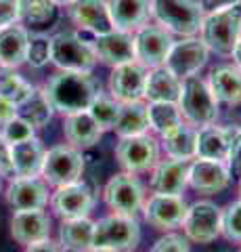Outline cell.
<instances>
[{
  "instance_id": "8d00e7d4",
  "label": "cell",
  "mask_w": 241,
  "mask_h": 252,
  "mask_svg": "<svg viewBox=\"0 0 241 252\" xmlns=\"http://www.w3.org/2000/svg\"><path fill=\"white\" fill-rule=\"evenodd\" d=\"M49 61H51V38L44 36V34L29 36L26 63H29V65L36 67V69H40Z\"/></svg>"
},
{
  "instance_id": "9a60e30c",
  "label": "cell",
  "mask_w": 241,
  "mask_h": 252,
  "mask_svg": "<svg viewBox=\"0 0 241 252\" xmlns=\"http://www.w3.org/2000/svg\"><path fill=\"white\" fill-rule=\"evenodd\" d=\"M189 187L201 195H216L227 191L233 183L227 162L193 158L189 162Z\"/></svg>"
},
{
  "instance_id": "d6a6232c",
  "label": "cell",
  "mask_w": 241,
  "mask_h": 252,
  "mask_svg": "<svg viewBox=\"0 0 241 252\" xmlns=\"http://www.w3.org/2000/svg\"><path fill=\"white\" fill-rule=\"evenodd\" d=\"M17 114L21 118H26L36 130H40V128H44V126H49L53 116H55V109H53L51 101L46 99L44 91L36 89L32 97H29L27 101H23V103L17 107Z\"/></svg>"
},
{
  "instance_id": "e575fe53",
  "label": "cell",
  "mask_w": 241,
  "mask_h": 252,
  "mask_svg": "<svg viewBox=\"0 0 241 252\" xmlns=\"http://www.w3.org/2000/svg\"><path fill=\"white\" fill-rule=\"evenodd\" d=\"M120 107H122L120 101H115L109 93L101 91L97 97L92 99V103L88 105L86 112L92 116V120L99 124V128L107 132V130H113V124L120 116Z\"/></svg>"
},
{
  "instance_id": "7402d4cb",
  "label": "cell",
  "mask_w": 241,
  "mask_h": 252,
  "mask_svg": "<svg viewBox=\"0 0 241 252\" xmlns=\"http://www.w3.org/2000/svg\"><path fill=\"white\" fill-rule=\"evenodd\" d=\"M105 132L99 128V124L92 120V116L82 109V112H74L63 116V137L69 145L78 149H90L99 145V141L103 139Z\"/></svg>"
},
{
  "instance_id": "ba28073f",
  "label": "cell",
  "mask_w": 241,
  "mask_h": 252,
  "mask_svg": "<svg viewBox=\"0 0 241 252\" xmlns=\"http://www.w3.org/2000/svg\"><path fill=\"white\" fill-rule=\"evenodd\" d=\"M113 154L124 172L145 175V172H149L161 160V145L155 135L145 132V135L118 139Z\"/></svg>"
},
{
  "instance_id": "bcb514c9",
  "label": "cell",
  "mask_w": 241,
  "mask_h": 252,
  "mask_svg": "<svg viewBox=\"0 0 241 252\" xmlns=\"http://www.w3.org/2000/svg\"><path fill=\"white\" fill-rule=\"evenodd\" d=\"M23 252H63V248L59 246V242L46 238L42 242L29 244V246H26V250H23Z\"/></svg>"
},
{
  "instance_id": "681fc988",
  "label": "cell",
  "mask_w": 241,
  "mask_h": 252,
  "mask_svg": "<svg viewBox=\"0 0 241 252\" xmlns=\"http://www.w3.org/2000/svg\"><path fill=\"white\" fill-rule=\"evenodd\" d=\"M86 252H113V250H107V248H90Z\"/></svg>"
},
{
  "instance_id": "f546056e",
  "label": "cell",
  "mask_w": 241,
  "mask_h": 252,
  "mask_svg": "<svg viewBox=\"0 0 241 252\" xmlns=\"http://www.w3.org/2000/svg\"><path fill=\"white\" fill-rule=\"evenodd\" d=\"M161 152L174 160H193L197 156V128L183 122L176 130L166 137H160Z\"/></svg>"
},
{
  "instance_id": "ac0fdd59",
  "label": "cell",
  "mask_w": 241,
  "mask_h": 252,
  "mask_svg": "<svg viewBox=\"0 0 241 252\" xmlns=\"http://www.w3.org/2000/svg\"><path fill=\"white\" fill-rule=\"evenodd\" d=\"M189 162L191 160H174L161 158L149 170V189L151 193L166 195H183L189 187Z\"/></svg>"
},
{
  "instance_id": "836d02e7",
  "label": "cell",
  "mask_w": 241,
  "mask_h": 252,
  "mask_svg": "<svg viewBox=\"0 0 241 252\" xmlns=\"http://www.w3.org/2000/svg\"><path fill=\"white\" fill-rule=\"evenodd\" d=\"M57 17V4L53 0H19V21L26 26H51Z\"/></svg>"
},
{
  "instance_id": "83f0119b",
  "label": "cell",
  "mask_w": 241,
  "mask_h": 252,
  "mask_svg": "<svg viewBox=\"0 0 241 252\" xmlns=\"http://www.w3.org/2000/svg\"><path fill=\"white\" fill-rule=\"evenodd\" d=\"M181 86L183 80L174 76L166 65L153 67L147 74L143 101H147V103H153V101H172V103H176L178 94H181Z\"/></svg>"
},
{
  "instance_id": "ab89813d",
  "label": "cell",
  "mask_w": 241,
  "mask_h": 252,
  "mask_svg": "<svg viewBox=\"0 0 241 252\" xmlns=\"http://www.w3.org/2000/svg\"><path fill=\"white\" fill-rule=\"evenodd\" d=\"M151 252H191V242L185 233L166 231V235H161L151 246Z\"/></svg>"
},
{
  "instance_id": "2e32d148",
  "label": "cell",
  "mask_w": 241,
  "mask_h": 252,
  "mask_svg": "<svg viewBox=\"0 0 241 252\" xmlns=\"http://www.w3.org/2000/svg\"><path fill=\"white\" fill-rule=\"evenodd\" d=\"M147 74H149V67H145L136 59L122 63V65H115L109 74V82H107L109 94L115 101H120V103L143 101Z\"/></svg>"
},
{
  "instance_id": "d6986e66",
  "label": "cell",
  "mask_w": 241,
  "mask_h": 252,
  "mask_svg": "<svg viewBox=\"0 0 241 252\" xmlns=\"http://www.w3.org/2000/svg\"><path fill=\"white\" fill-rule=\"evenodd\" d=\"M53 233V219L42 210H15L11 217V235L13 240L21 244L23 248L29 244L42 242L51 238Z\"/></svg>"
},
{
  "instance_id": "4fadbf2b",
  "label": "cell",
  "mask_w": 241,
  "mask_h": 252,
  "mask_svg": "<svg viewBox=\"0 0 241 252\" xmlns=\"http://www.w3.org/2000/svg\"><path fill=\"white\" fill-rule=\"evenodd\" d=\"M208 59H210V49L206 46V42L201 38L189 36V38H181V40L172 44L164 65L174 76L185 80L189 76H197L199 69L206 67Z\"/></svg>"
},
{
  "instance_id": "4316f807",
  "label": "cell",
  "mask_w": 241,
  "mask_h": 252,
  "mask_svg": "<svg viewBox=\"0 0 241 252\" xmlns=\"http://www.w3.org/2000/svg\"><path fill=\"white\" fill-rule=\"evenodd\" d=\"M107 6L115 30L134 32L151 17V0H109Z\"/></svg>"
},
{
  "instance_id": "f1b7e54d",
  "label": "cell",
  "mask_w": 241,
  "mask_h": 252,
  "mask_svg": "<svg viewBox=\"0 0 241 252\" xmlns=\"http://www.w3.org/2000/svg\"><path fill=\"white\" fill-rule=\"evenodd\" d=\"M92 233H95V220L90 217L61 220L57 242L63 252H86L92 248Z\"/></svg>"
},
{
  "instance_id": "f35d334b",
  "label": "cell",
  "mask_w": 241,
  "mask_h": 252,
  "mask_svg": "<svg viewBox=\"0 0 241 252\" xmlns=\"http://www.w3.org/2000/svg\"><path fill=\"white\" fill-rule=\"evenodd\" d=\"M0 132H2V137L9 141V143H21V141L26 139H32L36 137V128L32 124H29L26 118H21L19 114L13 118V120H9L6 124L0 126Z\"/></svg>"
},
{
  "instance_id": "f6af8a7d",
  "label": "cell",
  "mask_w": 241,
  "mask_h": 252,
  "mask_svg": "<svg viewBox=\"0 0 241 252\" xmlns=\"http://www.w3.org/2000/svg\"><path fill=\"white\" fill-rule=\"evenodd\" d=\"M15 116H17V105H15L9 97L0 94V126L6 124L9 120H13Z\"/></svg>"
},
{
  "instance_id": "d4e9b609",
  "label": "cell",
  "mask_w": 241,
  "mask_h": 252,
  "mask_svg": "<svg viewBox=\"0 0 241 252\" xmlns=\"http://www.w3.org/2000/svg\"><path fill=\"white\" fill-rule=\"evenodd\" d=\"M206 82L218 103H224V105L241 103V69L235 63L214 67Z\"/></svg>"
},
{
  "instance_id": "ee69618b",
  "label": "cell",
  "mask_w": 241,
  "mask_h": 252,
  "mask_svg": "<svg viewBox=\"0 0 241 252\" xmlns=\"http://www.w3.org/2000/svg\"><path fill=\"white\" fill-rule=\"evenodd\" d=\"M241 0H199V9L204 15H208V13H216V11L229 9V6H235Z\"/></svg>"
},
{
  "instance_id": "484cf974",
  "label": "cell",
  "mask_w": 241,
  "mask_h": 252,
  "mask_svg": "<svg viewBox=\"0 0 241 252\" xmlns=\"http://www.w3.org/2000/svg\"><path fill=\"white\" fill-rule=\"evenodd\" d=\"M46 147L38 137L11 145L13 177H40Z\"/></svg>"
},
{
  "instance_id": "f5cc1de1",
  "label": "cell",
  "mask_w": 241,
  "mask_h": 252,
  "mask_svg": "<svg viewBox=\"0 0 241 252\" xmlns=\"http://www.w3.org/2000/svg\"><path fill=\"white\" fill-rule=\"evenodd\" d=\"M2 74H4V67H2V65H0V76H2Z\"/></svg>"
},
{
  "instance_id": "7a4b0ae2",
  "label": "cell",
  "mask_w": 241,
  "mask_h": 252,
  "mask_svg": "<svg viewBox=\"0 0 241 252\" xmlns=\"http://www.w3.org/2000/svg\"><path fill=\"white\" fill-rule=\"evenodd\" d=\"M176 105L183 114V120L195 128L216 124L220 114V103L210 91L208 82L199 76H189L183 80Z\"/></svg>"
},
{
  "instance_id": "74e56055",
  "label": "cell",
  "mask_w": 241,
  "mask_h": 252,
  "mask_svg": "<svg viewBox=\"0 0 241 252\" xmlns=\"http://www.w3.org/2000/svg\"><path fill=\"white\" fill-rule=\"evenodd\" d=\"M222 238L241 244V200L231 202L222 210Z\"/></svg>"
},
{
  "instance_id": "6da1fadb",
  "label": "cell",
  "mask_w": 241,
  "mask_h": 252,
  "mask_svg": "<svg viewBox=\"0 0 241 252\" xmlns=\"http://www.w3.org/2000/svg\"><path fill=\"white\" fill-rule=\"evenodd\" d=\"M55 114H74L88 109L101 93V84L92 72H59L42 86Z\"/></svg>"
},
{
  "instance_id": "9c48e42d",
  "label": "cell",
  "mask_w": 241,
  "mask_h": 252,
  "mask_svg": "<svg viewBox=\"0 0 241 252\" xmlns=\"http://www.w3.org/2000/svg\"><path fill=\"white\" fill-rule=\"evenodd\" d=\"M145 185L138 175L132 172H115L103 187V202L111 212L128 217H138L145 204Z\"/></svg>"
},
{
  "instance_id": "d590c367",
  "label": "cell",
  "mask_w": 241,
  "mask_h": 252,
  "mask_svg": "<svg viewBox=\"0 0 241 252\" xmlns=\"http://www.w3.org/2000/svg\"><path fill=\"white\" fill-rule=\"evenodd\" d=\"M34 91L36 86L29 84L23 76L15 74V69H4V74L0 76V94L9 97L17 107L32 97Z\"/></svg>"
},
{
  "instance_id": "ffe728a7",
  "label": "cell",
  "mask_w": 241,
  "mask_h": 252,
  "mask_svg": "<svg viewBox=\"0 0 241 252\" xmlns=\"http://www.w3.org/2000/svg\"><path fill=\"white\" fill-rule=\"evenodd\" d=\"M92 49L99 61L107 63V65H122V63L134 61L136 53H134V34L132 32H124V30H111L107 34L95 36L90 40Z\"/></svg>"
},
{
  "instance_id": "8992f818",
  "label": "cell",
  "mask_w": 241,
  "mask_h": 252,
  "mask_svg": "<svg viewBox=\"0 0 241 252\" xmlns=\"http://www.w3.org/2000/svg\"><path fill=\"white\" fill-rule=\"evenodd\" d=\"M151 15L158 26L181 38L195 36L204 21V13L195 0H151Z\"/></svg>"
},
{
  "instance_id": "4dcf8cb0",
  "label": "cell",
  "mask_w": 241,
  "mask_h": 252,
  "mask_svg": "<svg viewBox=\"0 0 241 252\" xmlns=\"http://www.w3.org/2000/svg\"><path fill=\"white\" fill-rule=\"evenodd\" d=\"M113 132L122 137H134L145 135L149 130V116H147V103L145 101H132V103H122L120 116L113 124Z\"/></svg>"
},
{
  "instance_id": "816d5d0a",
  "label": "cell",
  "mask_w": 241,
  "mask_h": 252,
  "mask_svg": "<svg viewBox=\"0 0 241 252\" xmlns=\"http://www.w3.org/2000/svg\"><path fill=\"white\" fill-rule=\"evenodd\" d=\"M237 191H239V200H241V179H239V185H237Z\"/></svg>"
},
{
  "instance_id": "3957f363",
  "label": "cell",
  "mask_w": 241,
  "mask_h": 252,
  "mask_svg": "<svg viewBox=\"0 0 241 252\" xmlns=\"http://www.w3.org/2000/svg\"><path fill=\"white\" fill-rule=\"evenodd\" d=\"M201 40L216 55H231L241 38V2L229 9L204 15L199 28Z\"/></svg>"
},
{
  "instance_id": "52a82bcc",
  "label": "cell",
  "mask_w": 241,
  "mask_h": 252,
  "mask_svg": "<svg viewBox=\"0 0 241 252\" xmlns=\"http://www.w3.org/2000/svg\"><path fill=\"white\" fill-rule=\"evenodd\" d=\"M86 168V158L84 152L69 143H61L51 149H46L40 177L49 183L51 189L74 183L84 177Z\"/></svg>"
},
{
  "instance_id": "f907efd6",
  "label": "cell",
  "mask_w": 241,
  "mask_h": 252,
  "mask_svg": "<svg viewBox=\"0 0 241 252\" xmlns=\"http://www.w3.org/2000/svg\"><path fill=\"white\" fill-rule=\"evenodd\" d=\"M4 193V183H2V177H0V195Z\"/></svg>"
},
{
  "instance_id": "7c38bea8",
  "label": "cell",
  "mask_w": 241,
  "mask_h": 252,
  "mask_svg": "<svg viewBox=\"0 0 241 252\" xmlns=\"http://www.w3.org/2000/svg\"><path fill=\"white\" fill-rule=\"evenodd\" d=\"M189 204L183 195H166V193H151L145 198L141 215L145 223H149L153 229L160 231H174L183 225V219L187 215Z\"/></svg>"
},
{
  "instance_id": "c3c4849f",
  "label": "cell",
  "mask_w": 241,
  "mask_h": 252,
  "mask_svg": "<svg viewBox=\"0 0 241 252\" xmlns=\"http://www.w3.org/2000/svg\"><path fill=\"white\" fill-rule=\"evenodd\" d=\"M53 2H55V4H61V6H69V4H72V2H76V0H53Z\"/></svg>"
},
{
  "instance_id": "7dc6e473",
  "label": "cell",
  "mask_w": 241,
  "mask_h": 252,
  "mask_svg": "<svg viewBox=\"0 0 241 252\" xmlns=\"http://www.w3.org/2000/svg\"><path fill=\"white\" fill-rule=\"evenodd\" d=\"M231 57H233V63L241 69V38H239V42H237V46L233 49V53H231Z\"/></svg>"
},
{
  "instance_id": "60d3db41",
  "label": "cell",
  "mask_w": 241,
  "mask_h": 252,
  "mask_svg": "<svg viewBox=\"0 0 241 252\" xmlns=\"http://www.w3.org/2000/svg\"><path fill=\"white\" fill-rule=\"evenodd\" d=\"M227 166L231 170V177L239 181L241 179V126H237L235 137H233L229 158H227Z\"/></svg>"
},
{
  "instance_id": "db71d44e",
  "label": "cell",
  "mask_w": 241,
  "mask_h": 252,
  "mask_svg": "<svg viewBox=\"0 0 241 252\" xmlns=\"http://www.w3.org/2000/svg\"><path fill=\"white\" fill-rule=\"evenodd\" d=\"M239 252H241V248H239Z\"/></svg>"
},
{
  "instance_id": "277c9868",
  "label": "cell",
  "mask_w": 241,
  "mask_h": 252,
  "mask_svg": "<svg viewBox=\"0 0 241 252\" xmlns=\"http://www.w3.org/2000/svg\"><path fill=\"white\" fill-rule=\"evenodd\" d=\"M141 244V223L138 217L111 212L95 220L92 248H107L113 252H132Z\"/></svg>"
},
{
  "instance_id": "5bb4252c",
  "label": "cell",
  "mask_w": 241,
  "mask_h": 252,
  "mask_svg": "<svg viewBox=\"0 0 241 252\" xmlns=\"http://www.w3.org/2000/svg\"><path fill=\"white\" fill-rule=\"evenodd\" d=\"M4 200L13 210H42L49 206L51 187L42 177H11Z\"/></svg>"
},
{
  "instance_id": "5b68a950",
  "label": "cell",
  "mask_w": 241,
  "mask_h": 252,
  "mask_svg": "<svg viewBox=\"0 0 241 252\" xmlns=\"http://www.w3.org/2000/svg\"><path fill=\"white\" fill-rule=\"evenodd\" d=\"M51 63L61 72H92L99 59L90 40L78 32H61L51 38Z\"/></svg>"
},
{
  "instance_id": "30bf717a",
  "label": "cell",
  "mask_w": 241,
  "mask_h": 252,
  "mask_svg": "<svg viewBox=\"0 0 241 252\" xmlns=\"http://www.w3.org/2000/svg\"><path fill=\"white\" fill-rule=\"evenodd\" d=\"M181 227L191 244H199V246L212 244L222 235V208L210 200L193 202L187 208Z\"/></svg>"
},
{
  "instance_id": "603a6c76",
  "label": "cell",
  "mask_w": 241,
  "mask_h": 252,
  "mask_svg": "<svg viewBox=\"0 0 241 252\" xmlns=\"http://www.w3.org/2000/svg\"><path fill=\"white\" fill-rule=\"evenodd\" d=\"M235 130H237V126H218V124H210V126H204V128H197V156L195 158L227 162Z\"/></svg>"
},
{
  "instance_id": "7bdbcfd3",
  "label": "cell",
  "mask_w": 241,
  "mask_h": 252,
  "mask_svg": "<svg viewBox=\"0 0 241 252\" xmlns=\"http://www.w3.org/2000/svg\"><path fill=\"white\" fill-rule=\"evenodd\" d=\"M0 177L11 179L13 177V164H11V143L0 132Z\"/></svg>"
},
{
  "instance_id": "8fae6325",
  "label": "cell",
  "mask_w": 241,
  "mask_h": 252,
  "mask_svg": "<svg viewBox=\"0 0 241 252\" xmlns=\"http://www.w3.org/2000/svg\"><path fill=\"white\" fill-rule=\"evenodd\" d=\"M95 204H97L95 191L82 179L55 187L51 191V200H49L53 215L59 217L61 220L90 217V212L95 210Z\"/></svg>"
},
{
  "instance_id": "1f68e13d",
  "label": "cell",
  "mask_w": 241,
  "mask_h": 252,
  "mask_svg": "<svg viewBox=\"0 0 241 252\" xmlns=\"http://www.w3.org/2000/svg\"><path fill=\"white\" fill-rule=\"evenodd\" d=\"M147 116H149V130L155 137H166L185 122L181 109L172 101H153V103H147Z\"/></svg>"
},
{
  "instance_id": "44dd1931",
  "label": "cell",
  "mask_w": 241,
  "mask_h": 252,
  "mask_svg": "<svg viewBox=\"0 0 241 252\" xmlns=\"http://www.w3.org/2000/svg\"><path fill=\"white\" fill-rule=\"evenodd\" d=\"M69 15L78 28L90 32L92 36H101L115 30L105 0H76L69 4Z\"/></svg>"
},
{
  "instance_id": "cb8c5ba5",
  "label": "cell",
  "mask_w": 241,
  "mask_h": 252,
  "mask_svg": "<svg viewBox=\"0 0 241 252\" xmlns=\"http://www.w3.org/2000/svg\"><path fill=\"white\" fill-rule=\"evenodd\" d=\"M29 44V32L21 21L0 30V65L4 69H17L26 63Z\"/></svg>"
},
{
  "instance_id": "b9f144b4",
  "label": "cell",
  "mask_w": 241,
  "mask_h": 252,
  "mask_svg": "<svg viewBox=\"0 0 241 252\" xmlns=\"http://www.w3.org/2000/svg\"><path fill=\"white\" fill-rule=\"evenodd\" d=\"M19 21V0H0V30Z\"/></svg>"
},
{
  "instance_id": "e0dca14e",
  "label": "cell",
  "mask_w": 241,
  "mask_h": 252,
  "mask_svg": "<svg viewBox=\"0 0 241 252\" xmlns=\"http://www.w3.org/2000/svg\"><path fill=\"white\" fill-rule=\"evenodd\" d=\"M172 34L166 32L161 26L145 23L138 30H134V53L136 61H141L145 67H160L166 63V57L172 49Z\"/></svg>"
}]
</instances>
